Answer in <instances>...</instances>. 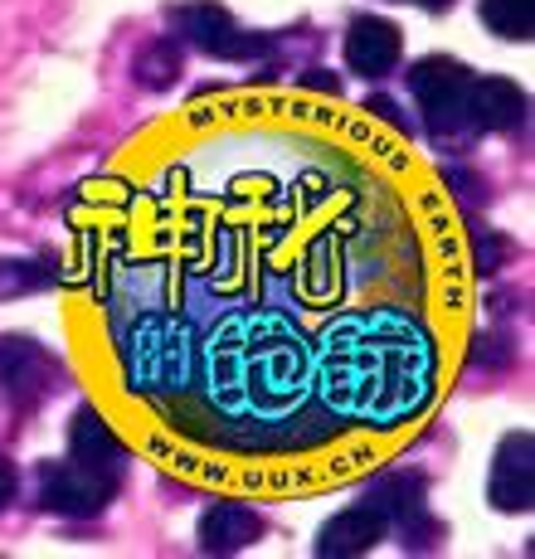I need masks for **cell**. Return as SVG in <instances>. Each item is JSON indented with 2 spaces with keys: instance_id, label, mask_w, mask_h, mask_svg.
<instances>
[{
  "instance_id": "obj_3",
  "label": "cell",
  "mask_w": 535,
  "mask_h": 559,
  "mask_svg": "<svg viewBox=\"0 0 535 559\" xmlns=\"http://www.w3.org/2000/svg\"><path fill=\"white\" fill-rule=\"evenodd\" d=\"M176 29L195 49H205L210 59H253V53H268L263 39L243 35V29L234 25L229 10L210 5V0H200V5H180L176 10Z\"/></svg>"
},
{
  "instance_id": "obj_14",
  "label": "cell",
  "mask_w": 535,
  "mask_h": 559,
  "mask_svg": "<svg viewBox=\"0 0 535 559\" xmlns=\"http://www.w3.org/2000/svg\"><path fill=\"white\" fill-rule=\"evenodd\" d=\"M54 273H45V267L35 263H0V297L5 293H29V287H45Z\"/></svg>"
},
{
  "instance_id": "obj_5",
  "label": "cell",
  "mask_w": 535,
  "mask_h": 559,
  "mask_svg": "<svg viewBox=\"0 0 535 559\" xmlns=\"http://www.w3.org/2000/svg\"><path fill=\"white\" fill-rule=\"evenodd\" d=\"M0 384L15 404H39L54 384V365L49 356L25 336H5L0 341Z\"/></svg>"
},
{
  "instance_id": "obj_15",
  "label": "cell",
  "mask_w": 535,
  "mask_h": 559,
  "mask_svg": "<svg viewBox=\"0 0 535 559\" xmlns=\"http://www.w3.org/2000/svg\"><path fill=\"white\" fill-rule=\"evenodd\" d=\"M10 491H15V472H10V462L0 457V507L10 501Z\"/></svg>"
},
{
  "instance_id": "obj_2",
  "label": "cell",
  "mask_w": 535,
  "mask_h": 559,
  "mask_svg": "<svg viewBox=\"0 0 535 559\" xmlns=\"http://www.w3.org/2000/svg\"><path fill=\"white\" fill-rule=\"evenodd\" d=\"M112 491H117V477L83 467V462H49L39 472V501H45V511L69 515V521L98 515L112 501Z\"/></svg>"
},
{
  "instance_id": "obj_8",
  "label": "cell",
  "mask_w": 535,
  "mask_h": 559,
  "mask_svg": "<svg viewBox=\"0 0 535 559\" xmlns=\"http://www.w3.org/2000/svg\"><path fill=\"white\" fill-rule=\"evenodd\" d=\"M384 540V515L374 507H356V511H341L336 521L321 525V540L317 555L321 559H350V555H366Z\"/></svg>"
},
{
  "instance_id": "obj_13",
  "label": "cell",
  "mask_w": 535,
  "mask_h": 559,
  "mask_svg": "<svg viewBox=\"0 0 535 559\" xmlns=\"http://www.w3.org/2000/svg\"><path fill=\"white\" fill-rule=\"evenodd\" d=\"M180 73V49L170 45V39H160L136 59V79H142V88H170Z\"/></svg>"
},
{
  "instance_id": "obj_10",
  "label": "cell",
  "mask_w": 535,
  "mask_h": 559,
  "mask_svg": "<svg viewBox=\"0 0 535 559\" xmlns=\"http://www.w3.org/2000/svg\"><path fill=\"white\" fill-rule=\"evenodd\" d=\"M69 448H73V462H83V467H93V472H107V477H117L127 462V448L117 443V433L93 414V408H83V414L73 418Z\"/></svg>"
},
{
  "instance_id": "obj_6",
  "label": "cell",
  "mask_w": 535,
  "mask_h": 559,
  "mask_svg": "<svg viewBox=\"0 0 535 559\" xmlns=\"http://www.w3.org/2000/svg\"><path fill=\"white\" fill-rule=\"evenodd\" d=\"M526 122V93L511 79H482L467 88V127L482 132H511Z\"/></svg>"
},
{
  "instance_id": "obj_9",
  "label": "cell",
  "mask_w": 535,
  "mask_h": 559,
  "mask_svg": "<svg viewBox=\"0 0 535 559\" xmlns=\"http://www.w3.org/2000/svg\"><path fill=\"white\" fill-rule=\"evenodd\" d=\"M259 535H263V521L249 507H239V501H219V507H210L205 521H200V545H205L210 555H239V550H249Z\"/></svg>"
},
{
  "instance_id": "obj_7",
  "label": "cell",
  "mask_w": 535,
  "mask_h": 559,
  "mask_svg": "<svg viewBox=\"0 0 535 559\" xmlns=\"http://www.w3.org/2000/svg\"><path fill=\"white\" fill-rule=\"evenodd\" d=\"M346 63L366 79H380L400 63V29L380 15H360L346 35Z\"/></svg>"
},
{
  "instance_id": "obj_4",
  "label": "cell",
  "mask_w": 535,
  "mask_h": 559,
  "mask_svg": "<svg viewBox=\"0 0 535 559\" xmlns=\"http://www.w3.org/2000/svg\"><path fill=\"white\" fill-rule=\"evenodd\" d=\"M535 497V438L531 433H511L497 448L491 462V507L497 511H531Z\"/></svg>"
},
{
  "instance_id": "obj_16",
  "label": "cell",
  "mask_w": 535,
  "mask_h": 559,
  "mask_svg": "<svg viewBox=\"0 0 535 559\" xmlns=\"http://www.w3.org/2000/svg\"><path fill=\"white\" fill-rule=\"evenodd\" d=\"M414 5H419V10H448L453 0H414Z\"/></svg>"
},
{
  "instance_id": "obj_1",
  "label": "cell",
  "mask_w": 535,
  "mask_h": 559,
  "mask_svg": "<svg viewBox=\"0 0 535 559\" xmlns=\"http://www.w3.org/2000/svg\"><path fill=\"white\" fill-rule=\"evenodd\" d=\"M409 88L428 112V122H433V132H457V127H467V88H473V73L457 59H419L409 73Z\"/></svg>"
},
{
  "instance_id": "obj_11",
  "label": "cell",
  "mask_w": 535,
  "mask_h": 559,
  "mask_svg": "<svg viewBox=\"0 0 535 559\" xmlns=\"http://www.w3.org/2000/svg\"><path fill=\"white\" fill-rule=\"evenodd\" d=\"M366 507H374L384 515V521H414V515H424V481L409 477V472H394V477H380L374 487L366 491Z\"/></svg>"
},
{
  "instance_id": "obj_12",
  "label": "cell",
  "mask_w": 535,
  "mask_h": 559,
  "mask_svg": "<svg viewBox=\"0 0 535 559\" xmlns=\"http://www.w3.org/2000/svg\"><path fill=\"white\" fill-rule=\"evenodd\" d=\"M482 20L501 39H531L535 0H482Z\"/></svg>"
}]
</instances>
